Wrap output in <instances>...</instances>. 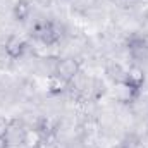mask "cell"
Masks as SVG:
<instances>
[{
	"instance_id": "6da1fadb",
	"label": "cell",
	"mask_w": 148,
	"mask_h": 148,
	"mask_svg": "<svg viewBox=\"0 0 148 148\" xmlns=\"http://www.w3.org/2000/svg\"><path fill=\"white\" fill-rule=\"evenodd\" d=\"M33 33H35V36L40 40V41H43L45 45H55V43H59L62 36H64V28L59 24V23H55V21H48V23H38L36 26L33 28Z\"/></svg>"
},
{
	"instance_id": "7a4b0ae2",
	"label": "cell",
	"mask_w": 148,
	"mask_h": 148,
	"mask_svg": "<svg viewBox=\"0 0 148 148\" xmlns=\"http://www.w3.org/2000/svg\"><path fill=\"white\" fill-rule=\"evenodd\" d=\"M79 71H81V62L77 59H74V57L60 59L57 62V66H55V74H59L60 77L67 79L69 83L79 74Z\"/></svg>"
},
{
	"instance_id": "3957f363",
	"label": "cell",
	"mask_w": 148,
	"mask_h": 148,
	"mask_svg": "<svg viewBox=\"0 0 148 148\" xmlns=\"http://www.w3.org/2000/svg\"><path fill=\"white\" fill-rule=\"evenodd\" d=\"M3 48H5V53H7L9 59H21L28 50V43L23 38L12 35V36H9L5 40Z\"/></svg>"
},
{
	"instance_id": "277c9868",
	"label": "cell",
	"mask_w": 148,
	"mask_h": 148,
	"mask_svg": "<svg viewBox=\"0 0 148 148\" xmlns=\"http://www.w3.org/2000/svg\"><path fill=\"white\" fill-rule=\"evenodd\" d=\"M145 79H147V76H145V71H143V67L140 64L129 66V69L124 73V81L129 86H133V88H136L140 91H141V88L145 84Z\"/></svg>"
},
{
	"instance_id": "5b68a950",
	"label": "cell",
	"mask_w": 148,
	"mask_h": 148,
	"mask_svg": "<svg viewBox=\"0 0 148 148\" xmlns=\"http://www.w3.org/2000/svg\"><path fill=\"white\" fill-rule=\"evenodd\" d=\"M127 50L133 59H136V60L145 59V57H148V41L138 35H133L127 40Z\"/></svg>"
},
{
	"instance_id": "8992f818",
	"label": "cell",
	"mask_w": 148,
	"mask_h": 148,
	"mask_svg": "<svg viewBox=\"0 0 148 148\" xmlns=\"http://www.w3.org/2000/svg\"><path fill=\"white\" fill-rule=\"evenodd\" d=\"M35 129L41 134V138L55 136L57 134V129H59V121L55 117H52V115H43V117L38 119Z\"/></svg>"
},
{
	"instance_id": "52a82bcc",
	"label": "cell",
	"mask_w": 148,
	"mask_h": 148,
	"mask_svg": "<svg viewBox=\"0 0 148 148\" xmlns=\"http://www.w3.org/2000/svg\"><path fill=\"white\" fill-rule=\"evenodd\" d=\"M140 93H141L140 90L129 86L126 81H117V98H119V102H122V103H133L140 97Z\"/></svg>"
},
{
	"instance_id": "ba28073f",
	"label": "cell",
	"mask_w": 148,
	"mask_h": 148,
	"mask_svg": "<svg viewBox=\"0 0 148 148\" xmlns=\"http://www.w3.org/2000/svg\"><path fill=\"white\" fill-rule=\"evenodd\" d=\"M69 81L67 79H64V77H60L59 74H50L48 76V83H47V90H48V93L50 95H62V93H66L67 91V88H69Z\"/></svg>"
},
{
	"instance_id": "9c48e42d",
	"label": "cell",
	"mask_w": 148,
	"mask_h": 148,
	"mask_svg": "<svg viewBox=\"0 0 148 148\" xmlns=\"http://www.w3.org/2000/svg\"><path fill=\"white\" fill-rule=\"evenodd\" d=\"M29 14H31V3H29V0H17V2L14 3V7H12V16H14L16 21L24 23V21L29 17Z\"/></svg>"
},
{
	"instance_id": "30bf717a",
	"label": "cell",
	"mask_w": 148,
	"mask_h": 148,
	"mask_svg": "<svg viewBox=\"0 0 148 148\" xmlns=\"http://www.w3.org/2000/svg\"><path fill=\"white\" fill-rule=\"evenodd\" d=\"M40 141H41V134L38 133L35 127L23 131V143H26L28 148H36V145Z\"/></svg>"
},
{
	"instance_id": "8fae6325",
	"label": "cell",
	"mask_w": 148,
	"mask_h": 148,
	"mask_svg": "<svg viewBox=\"0 0 148 148\" xmlns=\"http://www.w3.org/2000/svg\"><path fill=\"white\" fill-rule=\"evenodd\" d=\"M36 148H59V145H57V138H55V136L41 138V141L36 145Z\"/></svg>"
},
{
	"instance_id": "7c38bea8",
	"label": "cell",
	"mask_w": 148,
	"mask_h": 148,
	"mask_svg": "<svg viewBox=\"0 0 148 148\" xmlns=\"http://www.w3.org/2000/svg\"><path fill=\"white\" fill-rule=\"evenodd\" d=\"M10 131V121L0 115V136H7Z\"/></svg>"
},
{
	"instance_id": "4fadbf2b",
	"label": "cell",
	"mask_w": 148,
	"mask_h": 148,
	"mask_svg": "<svg viewBox=\"0 0 148 148\" xmlns=\"http://www.w3.org/2000/svg\"><path fill=\"white\" fill-rule=\"evenodd\" d=\"M9 147H10L9 136H0V148H9Z\"/></svg>"
},
{
	"instance_id": "5bb4252c",
	"label": "cell",
	"mask_w": 148,
	"mask_h": 148,
	"mask_svg": "<svg viewBox=\"0 0 148 148\" xmlns=\"http://www.w3.org/2000/svg\"><path fill=\"white\" fill-rule=\"evenodd\" d=\"M114 148H127L126 145H117V147H114Z\"/></svg>"
},
{
	"instance_id": "9a60e30c",
	"label": "cell",
	"mask_w": 148,
	"mask_h": 148,
	"mask_svg": "<svg viewBox=\"0 0 148 148\" xmlns=\"http://www.w3.org/2000/svg\"><path fill=\"white\" fill-rule=\"evenodd\" d=\"M147 126H148V117H147Z\"/></svg>"
}]
</instances>
